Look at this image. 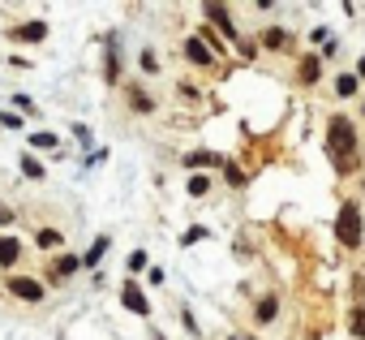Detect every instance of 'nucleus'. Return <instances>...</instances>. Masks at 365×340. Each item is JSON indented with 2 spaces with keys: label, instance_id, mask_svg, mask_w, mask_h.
Segmentation results:
<instances>
[{
  "label": "nucleus",
  "instance_id": "f8f14e48",
  "mask_svg": "<svg viewBox=\"0 0 365 340\" xmlns=\"http://www.w3.org/2000/svg\"><path fill=\"white\" fill-rule=\"evenodd\" d=\"M78 267H82V259H78V254H65V259H56V271H61V276H73Z\"/></svg>",
  "mask_w": 365,
  "mask_h": 340
},
{
  "label": "nucleus",
  "instance_id": "a878e982",
  "mask_svg": "<svg viewBox=\"0 0 365 340\" xmlns=\"http://www.w3.org/2000/svg\"><path fill=\"white\" fill-rule=\"evenodd\" d=\"M232 340H245V336H232Z\"/></svg>",
  "mask_w": 365,
  "mask_h": 340
},
{
  "label": "nucleus",
  "instance_id": "6ab92c4d",
  "mask_svg": "<svg viewBox=\"0 0 365 340\" xmlns=\"http://www.w3.org/2000/svg\"><path fill=\"white\" fill-rule=\"evenodd\" d=\"M202 237H207V229H202V224H194V229H190L185 237H180V241H185V246H194V241H202Z\"/></svg>",
  "mask_w": 365,
  "mask_h": 340
},
{
  "label": "nucleus",
  "instance_id": "1a4fd4ad",
  "mask_svg": "<svg viewBox=\"0 0 365 340\" xmlns=\"http://www.w3.org/2000/svg\"><path fill=\"white\" fill-rule=\"evenodd\" d=\"M103 254H108V237H95V246H91V250L82 254V267H95V263H99Z\"/></svg>",
  "mask_w": 365,
  "mask_h": 340
},
{
  "label": "nucleus",
  "instance_id": "0eeeda50",
  "mask_svg": "<svg viewBox=\"0 0 365 340\" xmlns=\"http://www.w3.org/2000/svg\"><path fill=\"white\" fill-rule=\"evenodd\" d=\"M185 56H190L194 65H211V61H215V52H211L198 35H194V39H185Z\"/></svg>",
  "mask_w": 365,
  "mask_h": 340
},
{
  "label": "nucleus",
  "instance_id": "dca6fc26",
  "mask_svg": "<svg viewBox=\"0 0 365 340\" xmlns=\"http://www.w3.org/2000/svg\"><path fill=\"white\" fill-rule=\"evenodd\" d=\"M301 78H305V82H314V78H318V56H309V61L301 65Z\"/></svg>",
  "mask_w": 365,
  "mask_h": 340
},
{
  "label": "nucleus",
  "instance_id": "a211bd4d",
  "mask_svg": "<svg viewBox=\"0 0 365 340\" xmlns=\"http://www.w3.org/2000/svg\"><path fill=\"white\" fill-rule=\"evenodd\" d=\"M224 177H228L232 186H241V181H245V173H241V168H237V164H224Z\"/></svg>",
  "mask_w": 365,
  "mask_h": 340
},
{
  "label": "nucleus",
  "instance_id": "aec40b11",
  "mask_svg": "<svg viewBox=\"0 0 365 340\" xmlns=\"http://www.w3.org/2000/svg\"><path fill=\"white\" fill-rule=\"evenodd\" d=\"M39 246H61V233H56V229H43V233H39Z\"/></svg>",
  "mask_w": 365,
  "mask_h": 340
},
{
  "label": "nucleus",
  "instance_id": "4be33fe9",
  "mask_svg": "<svg viewBox=\"0 0 365 340\" xmlns=\"http://www.w3.org/2000/svg\"><path fill=\"white\" fill-rule=\"evenodd\" d=\"M0 125H9V129H22V116H18V112H0Z\"/></svg>",
  "mask_w": 365,
  "mask_h": 340
},
{
  "label": "nucleus",
  "instance_id": "393cba45",
  "mask_svg": "<svg viewBox=\"0 0 365 340\" xmlns=\"http://www.w3.org/2000/svg\"><path fill=\"white\" fill-rule=\"evenodd\" d=\"M356 78H365V56H361V65H356Z\"/></svg>",
  "mask_w": 365,
  "mask_h": 340
},
{
  "label": "nucleus",
  "instance_id": "39448f33",
  "mask_svg": "<svg viewBox=\"0 0 365 340\" xmlns=\"http://www.w3.org/2000/svg\"><path fill=\"white\" fill-rule=\"evenodd\" d=\"M207 18H211V22H215L232 44H237V26H232V18H228V9H224V5H215V0H211V5H207Z\"/></svg>",
  "mask_w": 365,
  "mask_h": 340
},
{
  "label": "nucleus",
  "instance_id": "412c9836",
  "mask_svg": "<svg viewBox=\"0 0 365 340\" xmlns=\"http://www.w3.org/2000/svg\"><path fill=\"white\" fill-rule=\"evenodd\" d=\"M352 331H356V336H361V340H365V306H361V310H356V314H352Z\"/></svg>",
  "mask_w": 365,
  "mask_h": 340
},
{
  "label": "nucleus",
  "instance_id": "7ed1b4c3",
  "mask_svg": "<svg viewBox=\"0 0 365 340\" xmlns=\"http://www.w3.org/2000/svg\"><path fill=\"white\" fill-rule=\"evenodd\" d=\"M9 293L22 297V301H43V284L31 280V276H9Z\"/></svg>",
  "mask_w": 365,
  "mask_h": 340
},
{
  "label": "nucleus",
  "instance_id": "9b49d317",
  "mask_svg": "<svg viewBox=\"0 0 365 340\" xmlns=\"http://www.w3.org/2000/svg\"><path fill=\"white\" fill-rule=\"evenodd\" d=\"M207 164H220V155H211V151H194V155H185V168H207Z\"/></svg>",
  "mask_w": 365,
  "mask_h": 340
},
{
  "label": "nucleus",
  "instance_id": "423d86ee",
  "mask_svg": "<svg viewBox=\"0 0 365 340\" xmlns=\"http://www.w3.org/2000/svg\"><path fill=\"white\" fill-rule=\"evenodd\" d=\"M9 35H14L18 44H39V39L48 35V22H26V26H14Z\"/></svg>",
  "mask_w": 365,
  "mask_h": 340
},
{
  "label": "nucleus",
  "instance_id": "4468645a",
  "mask_svg": "<svg viewBox=\"0 0 365 340\" xmlns=\"http://www.w3.org/2000/svg\"><path fill=\"white\" fill-rule=\"evenodd\" d=\"M190 194H194V199H207V194H211V181H207V177H190Z\"/></svg>",
  "mask_w": 365,
  "mask_h": 340
},
{
  "label": "nucleus",
  "instance_id": "9d476101",
  "mask_svg": "<svg viewBox=\"0 0 365 340\" xmlns=\"http://www.w3.org/2000/svg\"><path fill=\"white\" fill-rule=\"evenodd\" d=\"M356 82H361L356 74H339V78H335V95H344V99L356 95Z\"/></svg>",
  "mask_w": 365,
  "mask_h": 340
},
{
  "label": "nucleus",
  "instance_id": "ddd939ff",
  "mask_svg": "<svg viewBox=\"0 0 365 340\" xmlns=\"http://www.w3.org/2000/svg\"><path fill=\"white\" fill-rule=\"evenodd\" d=\"M275 310H279V301H275V297H262V301H258V323L275 319Z\"/></svg>",
  "mask_w": 365,
  "mask_h": 340
},
{
  "label": "nucleus",
  "instance_id": "20e7f679",
  "mask_svg": "<svg viewBox=\"0 0 365 340\" xmlns=\"http://www.w3.org/2000/svg\"><path fill=\"white\" fill-rule=\"evenodd\" d=\"M120 301H125V310H138V314H150V301H146V293L129 280L125 289H120Z\"/></svg>",
  "mask_w": 365,
  "mask_h": 340
},
{
  "label": "nucleus",
  "instance_id": "5701e85b",
  "mask_svg": "<svg viewBox=\"0 0 365 340\" xmlns=\"http://www.w3.org/2000/svg\"><path fill=\"white\" fill-rule=\"evenodd\" d=\"M142 267H146V254H142V250H133V254H129V271H142Z\"/></svg>",
  "mask_w": 365,
  "mask_h": 340
},
{
  "label": "nucleus",
  "instance_id": "f03ea898",
  "mask_svg": "<svg viewBox=\"0 0 365 340\" xmlns=\"http://www.w3.org/2000/svg\"><path fill=\"white\" fill-rule=\"evenodd\" d=\"M335 237L344 241V250L361 246V207H356V203H344V207H339V220H335Z\"/></svg>",
  "mask_w": 365,
  "mask_h": 340
},
{
  "label": "nucleus",
  "instance_id": "2eb2a0df",
  "mask_svg": "<svg viewBox=\"0 0 365 340\" xmlns=\"http://www.w3.org/2000/svg\"><path fill=\"white\" fill-rule=\"evenodd\" d=\"M129 104H133L138 112H150V108H155V99H150V95H138V91L129 95Z\"/></svg>",
  "mask_w": 365,
  "mask_h": 340
},
{
  "label": "nucleus",
  "instance_id": "f3484780",
  "mask_svg": "<svg viewBox=\"0 0 365 340\" xmlns=\"http://www.w3.org/2000/svg\"><path fill=\"white\" fill-rule=\"evenodd\" d=\"M22 173H26V177H43V164H39V159H22Z\"/></svg>",
  "mask_w": 365,
  "mask_h": 340
},
{
  "label": "nucleus",
  "instance_id": "f257e3e1",
  "mask_svg": "<svg viewBox=\"0 0 365 340\" xmlns=\"http://www.w3.org/2000/svg\"><path fill=\"white\" fill-rule=\"evenodd\" d=\"M327 146H331V155H335V168H339V173H348V168H352V146H356L352 121L331 116V121H327Z\"/></svg>",
  "mask_w": 365,
  "mask_h": 340
},
{
  "label": "nucleus",
  "instance_id": "b1692460",
  "mask_svg": "<svg viewBox=\"0 0 365 340\" xmlns=\"http://www.w3.org/2000/svg\"><path fill=\"white\" fill-rule=\"evenodd\" d=\"M31 142H35V146H56V138H52V134H31Z\"/></svg>",
  "mask_w": 365,
  "mask_h": 340
},
{
  "label": "nucleus",
  "instance_id": "6e6552de",
  "mask_svg": "<svg viewBox=\"0 0 365 340\" xmlns=\"http://www.w3.org/2000/svg\"><path fill=\"white\" fill-rule=\"evenodd\" d=\"M18 254H22V246H18L14 237H0V267H9V263H18Z\"/></svg>",
  "mask_w": 365,
  "mask_h": 340
}]
</instances>
